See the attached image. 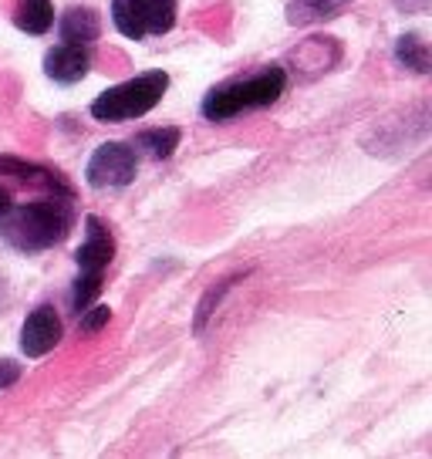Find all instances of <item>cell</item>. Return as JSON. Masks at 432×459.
<instances>
[{
	"mask_svg": "<svg viewBox=\"0 0 432 459\" xmlns=\"http://www.w3.org/2000/svg\"><path fill=\"white\" fill-rule=\"evenodd\" d=\"M74 223L72 200L68 196H48L28 206H14L0 213V237L21 254H38L48 247L61 244Z\"/></svg>",
	"mask_w": 432,
	"mask_h": 459,
	"instance_id": "1",
	"label": "cell"
},
{
	"mask_svg": "<svg viewBox=\"0 0 432 459\" xmlns=\"http://www.w3.org/2000/svg\"><path fill=\"white\" fill-rule=\"evenodd\" d=\"M288 88V74L284 68H264V72L250 74V78H237L227 85L213 88L206 99H203V115L210 122H227L233 115L246 112V108H264V105H274Z\"/></svg>",
	"mask_w": 432,
	"mask_h": 459,
	"instance_id": "2",
	"label": "cell"
},
{
	"mask_svg": "<svg viewBox=\"0 0 432 459\" xmlns=\"http://www.w3.org/2000/svg\"><path fill=\"white\" fill-rule=\"evenodd\" d=\"M169 88V74L166 72H143L122 82V85L101 91L99 99L91 101V118L99 122H132V118H143L156 108L162 95Z\"/></svg>",
	"mask_w": 432,
	"mask_h": 459,
	"instance_id": "3",
	"label": "cell"
},
{
	"mask_svg": "<svg viewBox=\"0 0 432 459\" xmlns=\"http://www.w3.org/2000/svg\"><path fill=\"white\" fill-rule=\"evenodd\" d=\"M112 21L122 38H162L176 24V0H112Z\"/></svg>",
	"mask_w": 432,
	"mask_h": 459,
	"instance_id": "4",
	"label": "cell"
},
{
	"mask_svg": "<svg viewBox=\"0 0 432 459\" xmlns=\"http://www.w3.org/2000/svg\"><path fill=\"white\" fill-rule=\"evenodd\" d=\"M139 172V156H135V145L129 143H105L99 145L91 159H88L85 179L95 189H116L129 186Z\"/></svg>",
	"mask_w": 432,
	"mask_h": 459,
	"instance_id": "5",
	"label": "cell"
},
{
	"mask_svg": "<svg viewBox=\"0 0 432 459\" xmlns=\"http://www.w3.org/2000/svg\"><path fill=\"white\" fill-rule=\"evenodd\" d=\"M61 334H65V328H61L58 311L41 304V307L30 311L28 321H24V328H21V351H24L28 359H41L51 348H58Z\"/></svg>",
	"mask_w": 432,
	"mask_h": 459,
	"instance_id": "6",
	"label": "cell"
},
{
	"mask_svg": "<svg viewBox=\"0 0 432 459\" xmlns=\"http://www.w3.org/2000/svg\"><path fill=\"white\" fill-rule=\"evenodd\" d=\"M112 257H116V240H112L108 227L101 223L99 216H85V244L78 247V254H74L78 271L101 273L112 264Z\"/></svg>",
	"mask_w": 432,
	"mask_h": 459,
	"instance_id": "7",
	"label": "cell"
},
{
	"mask_svg": "<svg viewBox=\"0 0 432 459\" xmlns=\"http://www.w3.org/2000/svg\"><path fill=\"white\" fill-rule=\"evenodd\" d=\"M88 68H91V57H88L85 44L65 41L44 55V74H48L51 82H58V85H74V82H82V78L88 74Z\"/></svg>",
	"mask_w": 432,
	"mask_h": 459,
	"instance_id": "8",
	"label": "cell"
},
{
	"mask_svg": "<svg viewBox=\"0 0 432 459\" xmlns=\"http://www.w3.org/2000/svg\"><path fill=\"white\" fill-rule=\"evenodd\" d=\"M0 172L14 176V179H21V183H30V186L48 189L51 196H68V200H72V186L61 179L58 172L44 169V166L24 162V159H17V156H0Z\"/></svg>",
	"mask_w": 432,
	"mask_h": 459,
	"instance_id": "9",
	"label": "cell"
},
{
	"mask_svg": "<svg viewBox=\"0 0 432 459\" xmlns=\"http://www.w3.org/2000/svg\"><path fill=\"white\" fill-rule=\"evenodd\" d=\"M101 34V21L91 7H72L61 17V38L72 44H88Z\"/></svg>",
	"mask_w": 432,
	"mask_h": 459,
	"instance_id": "10",
	"label": "cell"
},
{
	"mask_svg": "<svg viewBox=\"0 0 432 459\" xmlns=\"http://www.w3.org/2000/svg\"><path fill=\"white\" fill-rule=\"evenodd\" d=\"M14 24L24 34H48L55 24V7L51 0H17Z\"/></svg>",
	"mask_w": 432,
	"mask_h": 459,
	"instance_id": "11",
	"label": "cell"
},
{
	"mask_svg": "<svg viewBox=\"0 0 432 459\" xmlns=\"http://www.w3.org/2000/svg\"><path fill=\"white\" fill-rule=\"evenodd\" d=\"M179 139H183V132L169 126V129H145V132H139L132 145L145 149V152H149L152 159H169L176 152Z\"/></svg>",
	"mask_w": 432,
	"mask_h": 459,
	"instance_id": "12",
	"label": "cell"
},
{
	"mask_svg": "<svg viewBox=\"0 0 432 459\" xmlns=\"http://www.w3.org/2000/svg\"><path fill=\"white\" fill-rule=\"evenodd\" d=\"M395 57L402 61L405 68H412L419 74L429 72V44H426L422 34H402L399 44H395Z\"/></svg>",
	"mask_w": 432,
	"mask_h": 459,
	"instance_id": "13",
	"label": "cell"
},
{
	"mask_svg": "<svg viewBox=\"0 0 432 459\" xmlns=\"http://www.w3.org/2000/svg\"><path fill=\"white\" fill-rule=\"evenodd\" d=\"M101 290V273L95 271H78V281H74V290H72V307L82 315L88 304H95Z\"/></svg>",
	"mask_w": 432,
	"mask_h": 459,
	"instance_id": "14",
	"label": "cell"
},
{
	"mask_svg": "<svg viewBox=\"0 0 432 459\" xmlns=\"http://www.w3.org/2000/svg\"><path fill=\"white\" fill-rule=\"evenodd\" d=\"M237 281H240V277H227V281H220L216 287H210V290H206V298L200 301V311H196V331L206 328V317L216 311L213 304H220V298H223V294H227V290L237 284Z\"/></svg>",
	"mask_w": 432,
	"mask_h": 459,
	"instance_id": "15",
	"label": "cell"
},
{
	"mask_svg": "<svg viewBox=\"0 0 432 459\" xmlns=\"http://www.w3.org/2000/svg\"><path fill=\"white\" fill-rule=\"evenodd\" d=\"M108 317H112L108 304H88L85 311L78 315V328H82V334H99L108 325Z\"/></svg>",
	"mask_w": 432,
	"mask_h": 459,
	"instance_id": "16",
	"label": "cell"
},
{
	"mask_svg": "<svg viewBox=\"0 0 432 459\" xmlns=\"http://www.w3.org/2000/svg\"><path fill=\"white\" fill-rule=\"evenodd\" d=\"M348 0H301V4H294V7H301L307 14H301L298 21H311V17H321V14H338V7H345Z\"/></svg>",
	"mask_w": 432,
	"mask_h": 459,
	"instance_id": "17",
	"label": "cell"
},
{
	"mask_svg": "<svg viewBox=\"0 0 432 459\" xmlns=\"http://www.w3.org/2000/svg\"><path fill=\"white\" fill-rule=\"evenodd\" d=\"M17 378H21V365H17V361H11V359L0 361V388H11Z\"/></svg>",
	"mask_w": 432,
	"mask_h": 459,
	"instance_id": "18",
	"label": "cell"
},
{
	"mask_svg": "<svg viewBox=\"0 0 432 459\" xmlns=\"http://www.w3.org/2000/svg\"><path fill=\"white\" fill-rule=\"evenodd\" d=\"M7 210H11V193L0 186V213H7Z\"/></svg>",
	"mask_w": 432,
	"mask_h": 459,
	"instance_id": "19",
	"label": "cell"
}]
</instances>
